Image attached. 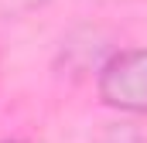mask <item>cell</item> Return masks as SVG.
<instances>
[{"label": "cell", "instance_id": "1", "mask_svg": "<svg viewBox=\"0 0 147 143\" xmlns=\"http://www.w3.org/2000/svg\"><path fill=\"white\" fill-rule=\"evenodd\" d=\"M96 96L103 106L147 116V48H120L96 68Z\"/></svg>", "mask_w": 147, "mask_h": 143}, {"label": "cell", "instance_id": "2", "mask_svg": "<svg viewBox=\"0 0 147 143\" xmlns=\"http://www.w3.org/2000/svg\"><path fill=\"white\" fill-rule=\"evenodd\" d=\"M45 3H51V0H0V14H28Z\"/></svg>", "mask_w": 147, "mask_h": 143}, {"label": "cell", "instance_id": "3", "mask_svg": "<svg viewBox=\"0 0 147 143\" xmlns=\"http://www.w3.org/2000/svg\"><path fill=\"white\" fill-rule=\"evenodd\" d=\"M0 143H24V140H0Z\"/></svg>", "mask_w": 147, "mask_h": 143}]
</instances>
